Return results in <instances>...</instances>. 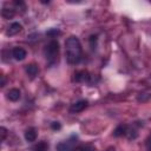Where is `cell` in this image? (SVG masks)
<instances>
[{
    "instance_id": "obj_1",
    "label": "cell",
    "mask_w": 151,
    "mask_h": 151,
    "mask_svg": "<svg viewBox=\"0 0 151 151\" xmlns=\"http://www.w3.org/2000/svg\"><path fill=\"white\" fill-rule=\"evenodd\" d=\"M65 47H66V59L70 64L74 65L78 64L81 60V44L79 39L74 35H71L66 39L65 41Z\"/></svg>"
},
{
    "instance_id": "obj_2",
    "label": "cell",
    "mask_w": 151,
    "mask_h": 151,
    "mask_svg": "<svg viewBox=\"0 0 151 151\" xmlns=\"http://www.w3.org/2000/svg\"><path fill=\"white\" fill-rule=\"evenodd\" d=\"M59 54V42L57 40H51L45 48V55L50 64H54Z\"/></svg>"
},
{
    "instance_id": "obj_3",
    "label": "cell",
    "mask_w": 151,
    "mask_h": 151,
    "mask_svg": "<svg viewBox=\"0 0 151 151\" xmlns=\"http://www.w3.org/2000/svg\"><path fill=\"white\" fill-rule=\"evenodd\" d=\"M77 139V136H72L67 142H61L57 145V150L58 151H72L73 149V144Z\"/></svg>"
},
{
    "instance_id": "obj_4",
    "label": "cell",
    "mask_w": 151,
    "mask_h": 151,
    "mask_svg": "<svg viewBox=\"0 0 151 151\" xmlns=\"http://www.w3.org/2000/svg\"><path fill=\"white\" fill-rule=\"evenodd\" d=\"M87 100H78L76 103H73L71 106H70V112L71 113H78V112H81L84 111L86 107H87Z\"/></svg>"
},
{
    "instance_id": "obj_5",
    "label": "cell",
    "mask_w": 151,
    "mask_h": 151,
    "mask_svg": "<svg viewBox=\"0 0 151 151\" xmlns=\"http://www.w3.org/2000/svg\"><path fill=\"white\" fill-rule=\"evenodd\" d=\"M12 55H13V58L15 60H19L20 61V60H24L26 58L27 53H26V51L22 47H14L13 51H12Z\"/></svg>"
},
{
    "instance_id": "obj_6",
    "label": "cell",
    "mask_w": 151,
    "mask_h": 151,
    "mask_svg": "<svg viewBox=\"0 0 151 151\" xmlns=\"http://www.w3.org/2000/svg\"><path fill=\"white\" fill-rule=\"evenodd\" d=\"M88 78H90V76H88L87 71L81 70V71H78V72L74 73V80L78 81V83H85V81L88 80Z\"/></svg>"
},
{
    "instance_id": "obj_7",
    "label": "cell",
    "mask_w": 151,
    "mask_h": 151,
    "mask_svg": "<svg viewBox=\"0 0 151 151\" xmlns=\"http://www.w3.org/2000/svg\"><path fill=\"white\" fill-rule=\"evenodd\" d=\"M37 130L34 127H29L25 131V139L27 142H34L37 139Z\"/></svg>"
},
{
    "instance_id": "obj_8",
    "label": "cell",
    "mask_w": 151,
    "mask_h": 151,
    "mask_svg": "<svg viewBox=\"0 0 151 151\" xmlns=\"http://www.w3.org/2000/svg\"><path fill=\"white\" fill-rule=\"evenodd\" d=\"M20 96H21V93H20V91H19L18 88H11V90L7 92V98H8L11 101H17V100H19V99H20Z\"/></svg>"
},
{
    "instance_id": "obj_9",
    "label": "cell",
    "mask_w": 151,
    "mask_h": 151,
    "mask_svg": "<svg viewBox=\"0 0 151 151\" xmlns=\"http://www.w3.org/2000/svg\"><path fill=\"white\" fill-rule=\"evenodd\" d=\"M127 125H125V124H120V125H118L116 129H114V131H113V136L114 137H120V136H125L126 133H127Z\"/></svg>"
},
{
    "instance_id": "obj_10",
    "label": "cell",
    "mask_w": 151,
    "mask_h": 151,
    "mask_svg": "<svg viewBox=\"0 0 151 151\" xmlns=\"http://www.w3.org/2000/svg\"><path fill=\"white\" fill-rule=\"evenodd\" d=\"M21 29H22V26L19 22H13L7 29V35H14V34L19 33Z\"/></svg>"
},
{
    "instance_id": "obj_11",
    "label": "cell",
    "mask_w": 151,
    "mask_h": 151,
    "mask_svg": "<svg viewBox=\"0 0 151 151\" xmlns=\"http://www.w3.org/2000/svg\"><path fill=\"white\" fill-rule=\"evenodd\" d=\"M26 72L31 78H33V77H35L38 74L39 68H38V66L35 64H28V65H26Z\"/></svg>"
},
{
    "instance_id": "obj_12",
    "label": "cell",
    "mask_w": 151,
    "mask_h": 151,
    "mask_svg": "<svg viewBox=\"0 0 151 151\" xmlns=\"http://www.w3.org/2000/svg\"><path fill=\"white\" fill-rule=\"evenodd\" d=\"M14 14H15L14 9H11V8H4V9L1 11V15H2L5 19H11V18L14 17Z\"/></svg>"
},
{
    "instance_id": "obj_13",
    "label": "cell",
    "mask_w": 151,
    "mask_h": 151,
    "mask_svg": "<svg viewBox=\"0 0 151 151\" xmlns=\"http://www.w3.org/2000/svg\"><path fill=\"white\" fill-rule=\"evenodd\" d=\"M72 151H96V149L92 146H77Z\"/></svg>"
},
{
    "instance_id": "obj_14",
    "label": "cell",
    "mask_w": 151,
    "mask_h": 151,
    "mask_svg": "<svg viewBox=\"0 0 151 151\" xmlns=\"http://www.w3.org/2000/svg\"><path fill=\"white\" fill-rule=\"evenodd\" d=\"M47 149H48V145L46 143H39L34 147V151H47Z\"/></svg>"
},
{
    "instance_id": "obj_15",
    "label": "cell",
    "mask_w": 151,
    "mask_h": 151,
    "mask_svg": "<svg viewBox=\"0 0 151 151\" xmlns=\"http://www.w3.org/2000/svg\"><path fill=\"white\" fill-rule=\"evenodd\" d=\"M60 32H59V29H57V28H53V29H50V31H47V35H57V34H59Z\"/></svg>"
},
{
    "instance_id": "obj_16",
    "label": "cell",
    "mask_w": 151,
    "mask_h": 151,
    "mask_svg": "<svg viewBox=\"0 0 151 151\" xmlns=\"http://www.w3.org/2000/svg\"><path fill=\"white\" fill-rule=\"evenodd\" d=\"M51 127H52L53 130H60L61 125H60V123H59V122H53V123L51 124Z\"/></svg>"
},
{
    "instance_id": "obj_17",
    "label": "cell",
    "mask_w": 151,
    "mask_h": 151,
    "mask_svg": "<svg viewBox=\"0 0 151 151\" xmlns=\"http://www.w3.org/2000/svg\"><path fill=\"white\" fill-rule=\"evenodd\" d=\"M0 131H1V140H5V138L7 136V130L5 127H0Z\"/></svg>"
},
{
    "instance_id": "obj_18",
    "label": "cell",
    "mask_w": 151,
    "mask_h": 151,
    "mask_svg": "<svg viewBox=\"0 0 151 151\" xmlns=\"http://www.w3.org/2000/svg\"><path fill=\"white\" fill-rule=\"evenodd\" d=\"M146 146H147V151H151V136L146 140Z\"/></svg>"
},
{
    "instance_id": "obj_19",
    "label": "cell",
    "mask_w": 151,
    "mask_h": 151,
    "mask_svg": "<svg viewBox=\"0 0 151 151\" xmlns=\"http://www.w3.org/2000/svg\"><path fill=\"white\" fill-rule=\"evenodd\" d=\"M107 151H114V149H113V147H110V149H109Z\"/></svg>"
}]
</instances>
